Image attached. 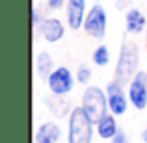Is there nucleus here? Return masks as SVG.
<instances>
[{"mask_svg": "<svg viewBox=\"0 0 147 143\" xmlns=\"http://www.w3.org/2000/svg\"><path fill=\"white\" fill-rule=\"evenodd\" d=\"M75 76H76V84H80V86H90L93 73H91V69L88 67V65H80V67L76 69Z\"/></svg>", "mask_w": 147, "mask_h": 143, "instance_id": "obj_16", "label": "nucleus"}, {"mask_svg": "<svg viewBox=\"0 0 147 143\" xmlns=\"http://www.w3.org/2000/svg\"><path fill=\"white\" fill-rule=\"evenodd\" d=\"M65 2L67 0H47V7L50 11H58L61 7H65Z\"/></svg>", "mask_w": 147, "mask_h": 143, "instance_id": "obj_17", "label": "nucleus"}, {"mask_svg": "<svg viewBox=\"0 0 147 143\" xmlns=\"http://www.w3.org/2000/svg\"><path fill=\"white\" fill-rule=\"evenodd\" d=\"M138 71H140V47L132 41H125L119 50L114 78L127 86Z\"/></svg>", "mask_w": 147, "mask_h": 143, "instance_id": "obj_2", "label": "nucleus"}, {"mask_svg": "<svg viewBox=\"0 0 147 143\" xmlns=\"http://www.w3.org/2000/svg\"><path fill=\"white\" fill-rule=\"evenodd\" d=\"M91 60H93V63L97 65V67H106V65L110 63V60H112L110 48H108L104 43H100L99 47L93 50V54H91Z\"/></svg>", "mask_w": 147, "mask_h": 143, "instance_id": "obj_15", "label": "nucleus"}, {"mask_svg": "<svg viewBox=\"0 0 147 143\" xmlns=\"http://www.w3.org/2000/svg\"><path fill=\"white\" fill-rule=\"evenodd\" d=\"M88 15V0H67L65 2V22L71 30H80Z\"/></svg>", "mask_w": 147, "mask_h": 143, "instance_id": "obj_9", "label": "nucleus"}, {"mask_svg": "<svg viewBox=\"0 0 147 143\" xmlns=\"http://www.w3.org/2000/svg\"><path fill=\"white\" fill-rule=\"evenodd\" d=\"M47 104H49V110L52 111L56 117H65V115H69L71 113V104L65 100V97H56V95H52L50 99L47 100Z\"/></svg>", "mask_w": 147, "mask_h": 143, "instance_id": "obj_14", "label": "nucleus"}, {"mask_svg": "<svg viewBox=\"0 0 147 143\" xmlns=\"http://www.w3.org/2000/svg\"><path fill=\"white\" fill-rule=\"evenodd\" d=\"M43 17H45V15H41L39 7H32V26H34V28H37V24L43 21Z\"/></svg>", "mask_w": 147, "mask_h": 143, "instance_id": "obj_18", "label": "nucleus"}, {"mask_svg": "<svg viewBox=\"0 0 147 143\" xmlns=\"http://www.w3.org/2000/svg\"><path fill=\"white\" fill-rule=\"evenodd\" d=\"M127 93H129L130 106L134 110H145L147 108V73L138 71L134 78L127 84Z\"/></svg>", "mask_w": 147, "mask_h": 143, "instance_id": "obj_7", "label": "nucleus"}, {"mask_svg": "<svg viewBox=\"0 0 147 143\" xmlns=\"http://www.w3.org/2000/svg\"><path fill=\"white\" fill-rule=\"evenodd\" d=\"M115 7H117V9H125L127 7V0H115Z\"/></svg>", "mask_w": 147, "mask_h": 143, "instance_id": "obj_20", "label": "nucleus"}, {"mask_svg": "<svg viewBox=\"0 0 147 143\" xmlns=\"http://www.w3.org/2000/svg\"><path fill=\"white\" fill-rule=\"evenodd\" d=\"M119 130L121 128L117 126V115L110 113V111L95 121V132H97V136L100 138V140H108L110 141Z\"/></svg>", "mask_w": 147, "mask_h": 143, "instance_id": "obj_12", "label": "nucleus"}, {"mask_svg": "<svg viewBox=\"0 0 147 143\" xmlns=\"http://www.w3.org/2000/svg\"><path fill=\"white\" fill-rule=\"evenodd\" d=\"M75 82H76V76L71 73V69L65 67V65H60L49 75L47 87L50 93L56 97H67L75 89Z\"/></svg>", "mask_w": 147, "mask_h": 143, "instance_id": "obj_5", "label": "nucleus"}, {"mask_svg": "<svg viewBox=\"0 0 147 143\" xmlns=\"http://www.w3.org/2000/svg\"><path fill=\"white\" fill-rule=\"evenodd\" d=\"M110 143H129V136H127L123 130H119V132L110 140Z\"/></svg>", "mask_w": 147, "mask_h": 143, "instance_id": "obj_19", "label": "nucleus"}, {"mask_svg": "<svg viewBox=\"0 0 147 143\" xmlns=\"http://www.w3.org/2000/svg\"><path fill=\"white\" fill-rule=\"evenodd\" d=\"M82 30L88 34L90 37L97 41H102L106 37V30H108V13L104 9V6L100 4H93L88 9L86 21H84Z\"/></svg>", "mask_w": 147, "mask_h": 143, "instance_id": "obj_4", "label": "nucleus"}, {"mask_svg": "<svg viewBox=\"0 0 147 143\" xmlns=\"http://www.w3.org/2000/svg\"><path fill=\"white\" fill-rule=\"evenodd\" d=\"M145 52H147V30H145Z\"/></svg>", "mask_w": 147, "mask_h": 143, "instance_id": "obj_22", "label": "nucleus"}, {"mask_svg": "<svg viewBox=\"0 0 147 143\" xmlns=\"http://www.w3.org/2000/svg\"><path fill=\"white\" fill-rule=\"evenodd\" d=\"M142 141H144V143H147V126H145L144 130H142Z\"/></svg>", "mask_w": 147, "mask_h": 143, "instance_id": "obj_21", "label": "nucleus"}, {"mask_svg": "<svg viewBox=\"0 0 147 143\" xmlns=\"http://www.w3.org/2000/svg\"><path fill=\"white\" fill-rule=\"evenodd\" d=\"M125 28L132 36L144 34L147 30V19H145L144 11L138 9V7H129L125 11Z\"/></svg>", "mask_w": 147, "mask_h": 143, "instance_id": "obj_10", "label": "nucleus"}, {"mask_svg": "<svg viewBox=\"0 0 147 143\" xmlns=\"http://www.w3.org/2000/svg\"><path fill=\"white\" fill-rule=\"evenodd\" d=\"M61 138V128L54 121H45L37 126L34 134V143H58Z\"/></svg>", "mask_w": 147, "mask_h": 143, "instance_id": "obj_11", "label": "nucleus"}, {"mask_svg": "<svg viewBox=\"0 0 147 143\" xmlns=\"http://www.w3.org/2000/svg\"><path fill=\"white\" fill-rule=\"evenodd\" d=\"M67 143H93L95 121L82 110V106H75L67 115Z\"/></svg>", "mask_w": 147, "mask_h": 143, "instance_id": "obj_1", "label": "nucleus"}, {"mask_svg": "<svg viewBox=\"0 0 147 143\" xmlns=\"http://www.w3.org/2000/svg\"><path fill=\"white\" fill-rule=\"evenodd\" d=\"M67 28H69L67 22H63L61 19L50 15V17H43V21H41L39 24H37V28H34V30H36V34L43 41H47V43H58V41L63 39Z\"/></svg>", "mask_w": 147, "mask_h": 143, "instance_id": "obj_8", "label": "nucleus"}, {"mask_svg": "<svg viewBox=\"0 0 147 143\" xmlns=\"http://www.w3.org/2000/svg\"><path fill=\"white\" fill-rule=\"evenodd\" d=\"M54 69L56 67H54V60H52V56H50V52L41 50V52L36 56V73H37V76L43 78V80H47L49 75L54 71Z\"/></svg>", "mask_w": 147, "mask_h": 143, "instance_id": "obj_13", "label": "nucleus"}, {"mask_svg": "<svg viewBox=\"0 0 147 143\" xmlns=\"http://www.w3.org/2000/svg\"><path fill=\"white\" fill-rule=\"evenodd\" d=\"M80 106H82V110L86 111L93 121L100 119L102 115H106L108 111H110L106 89H102V87H99V86H91V84L86 86V89H84V93H82V99H80Z\"/></svg>", "mask_w": 147, "mask_h": 143, "instance_id": "obj_3", "label": "nucleus"}, {"mask_svg": "<svg viewBox=\"0 0 147 143\" xmlns=\"http://www.w3.org/2000/svg\"><path fill=\"white\" fill-rule=\"evenodd\" d=\"M106 97H108V108H110V113L117 115V117H121V115L127 113V110H129L130 106V100H129V93H127V86L121 82H117V80H112V82L106 84Z\"/></svg>", "mask_w": 147, "mask_h": 143, "instance_id": "obj_6", "label": "nucleus"}]
</instances>
